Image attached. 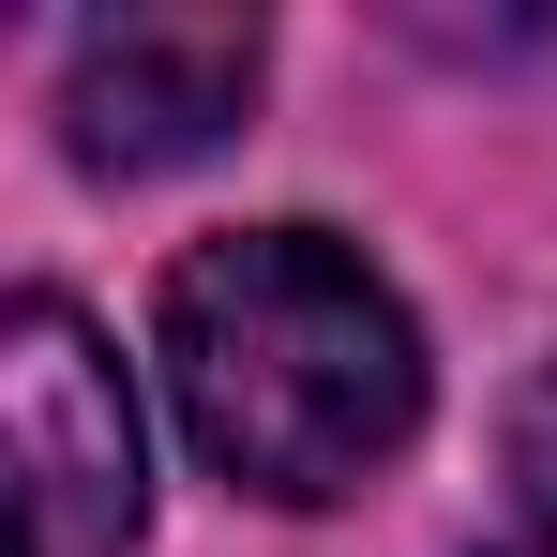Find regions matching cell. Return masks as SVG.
Instances as JSON below:
<instances>
[{
  "mask_svg": "<svg viewBox=\"0 0 557 557\" xmlns=\"http://www.w3.org/2000/svg\"><path fill=\"white\" fill-rule=\"evenodd\" d=\"M151 347H166L196 467L272 497V512L362 497L422 437V332L332 226H226V242H196L166 272V301H151Z\"/></svg>",
  "mask_w": 557,
  "mask_h": 557,
  "instance_id": "6da1fadb",
  "label": "cell"
},
{
  "mask_svg": "<svg viewBox=\"0 0 557 557\" xmlns=\"http://www.w3.org/2000/svg\"><path fill=\"white\" fill-rule=\"evenodd\" d=\"M0 437H15V512L30 557H136L151 528V453H136V392L106 362L76 301H15L0 317Z\"/></svg>",
  "mask_w": 557,
  "mask_h": 557,
  "instance_id": "7a4b0ae2",
  "label": "cell"
},
{
  "mask_svg": "<svg viewBox=\"0 0 557 557\" xmlns=\"http://www.w3.org/2000/svg\"><path fill=\"white\" fill-rule=\"evenodd\" d=\"M257 76H272L257 15H106L61 61V136L91 182H166V166L242 136Z\"/></svg>",
  "mask_w": 557,
  "mask_h": 557,
  "instance_id": "3957f363",
  "label": "cell"
},
{
  "mask_svg": "<svg viewBox=\"0 0 557 557\" xmlns=\"http://www.w3.org/2000/svg\"><path fill=\"white\" fill-rule=\"evenodd\" d=\"M512 482H528V497L557 512V376L528 392V407H512Z\"/></svg>",
  "mask_w": 557,
  "mask_h": 557,
  "instance_id": "277c9868",
  "label": "cell"
},
{
  "mask_svg": "<svg viewBox=\"0 0 557 557\" xmlns=\"http://www.w3.org/2000/svg\"><path fill=\"white\" fill-rule=\"evenodd\" d=\"M497 557H557V528H543V543H497Z\"/></svg>",
  "mask_w": 557,
  "mask_h": 557,
  "instance_id": "5b68a950",
  "label": "cell"
}]
</instances>
